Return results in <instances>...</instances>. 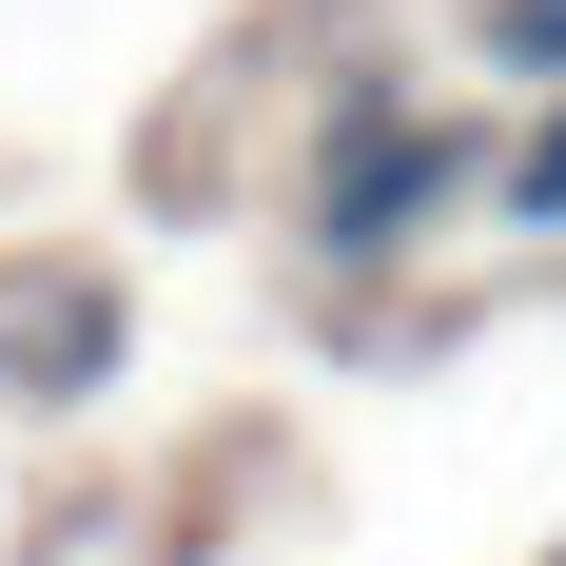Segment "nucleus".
Segmentation results:
<instances>
[{
    "label": "nucleus",
    "instance_id": "f03ea898",
    "mask_svg": "<svg viewBox=\"0 0 566 566\" xmlns=\"http://www.w3.org/2000/svg\"><path fill=\"white\" fill-rule=\"evenodd\" d=\"M489 216H509V234H566V78H547V117H527L509 157H489Z\"/></svg>",
    "mask_w": 566,
    "mask_h": 566
},
{
    "label": "nucleus",
    "instance_id": "7ed1b4c3",
    "mask_svg": "<svg viewBox=\"0 0 566 566\" xmlns=\"http://www.w3.org/2000/svg\"><path fill=\"white\" fill-rule=\"evenodd\" d=\"M469 40H489V78H566V0H469Z\"/></svg>",
    "mask_w": 566,
    "mask_h": 566
},
{
    "label": "nucleus",
    "instance_id": "f257e3e1",
    "mask_svg": "<svg viewBox=\"0 0 566 566\" xmlns=\"http://www.w3.org/2000/svg\"><path fill=\"white\" fill-rule=\"evenodd\" d=\"M469 176H489V137H469V117H391V98H352V157H333V196H313V234H333V254H410Z\"/></svg>",
    "mask_w": 566,
    "mask_h": 566
}]
</instances>
